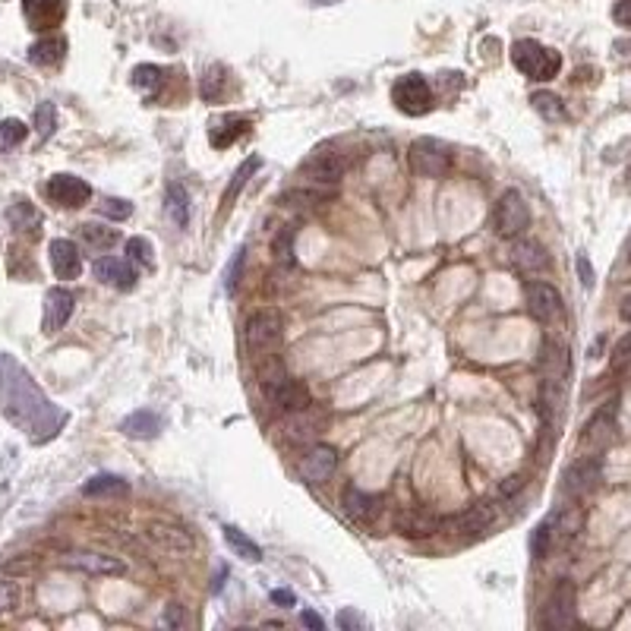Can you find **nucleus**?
<instances>
[{
    "label": "nucleus",
    "mask_w": 631,
    "mask_h": 631,
    "mask_svg": "<svg viewBox=\"0 0 631 631\" xmlns=\"http://www.w3.org/2000/svg\"><path fill=\"white\" fill-rule=\"evenodd\" d=\"M574 600H578V593H574V584L572 581H559V584L553 587V593H549L547 600V609H543V625L553 631H565L574 625Z\"/></svg>",
    "instance_id": "0eeeda50"
},
{
    "label": "nucleus",
    "mask_w": 631,
    "mask_h": 631,
    "mask_svg": "<svg viewBox=\"0 0 631 631\" xmlns=\"http://www.w3.org/2000/svg\"><path fill=\"white\" fill-rule=\"evenodd\" d=\"M158 83H162V70H158V67L142 64V67H136V70H133V85H136V89L152 92Z\"/></svg>",
    "instance_id": "a19ab883"
},
{
    "label": "nucleus",
    "mask_w": 631,
    "mask_h": 631,
    "mask_svg": "<svg viewBox=\"0 0 631 631\" xmlns=\"http://www.w3.org/2000/svg\"><path fill=\"white\" fill-rule=\"evenodd\" d=\"M45 193H48V200L64 209H79L92 200V187L76 174H54L51 181H48Z\"/></svg>",
    "instance_id": "9d476101"
},
{
    "label": "nucleus",
    "mask_w": 631,
    "mask_h": 631,
    "mask_svg": "<svg viewBox=\"0 0 631 631\" xmlns=\"http://www.w3.org/2000/svg\"><path fill=\"white\" fill-rule=\"evenodd\" d=\"M618 48H625V51H631V41H628V45H618Z\"/></svg>",
    "instance_id": "5fc2aeb1"
},
{
    "label": "nucleus",
    "mask_w": 631,
    "mask_h": 631,
    "mask_svg": "<svg viewBox=\"0 0 631 631\" xmlns=\"http://www.w3.org/2000/svg\"><path fill=\"white\" fill-rule=\"evenodd\" d=\"M511 262L521 271H543L549 265V253L537 240H518L511 246Z\"/></svg>",
    "instance_id": "4be33fe9"
},
{
    "label": "nucleus",
    "mask_w": 631,
    "mask_h": 631,
    "mask_svg": "<svg viewBox=\"0 0 631 631\" xmlns=\"http://www.w3.org/2000/svg\"><path fill=\"white\" fill-rule=\"evenodd\" d=\"M442 528V518L430 515V511H404V515H398V530L404 537H432Z\"/></svg>",
    "instance_id": "5701e85b"
},
{
    "label": "nucleus",
    "mask_w": 631,
    "mask_h": 631,
    "mask_svg": "<svg viewBox=\"0 0 631 631\" xmlns=\"http://www.w3.org/2000/svg\"><path fill=\"white\" fill-rule=\"evenodd\" d=\"M578 271H581V278H584L587 288H591V284H593V271H591V262H587V256H578Z\"/></svg>",
    "instance_id": "8fccbe9b"
},
{
    "label": "nucleus",
    "mask_w": 631,
    "mask_h": 631,
    "mask_svg": "<svg viewBox=\"0 0 631 631\" xmlns=\"http://www.w3.org/2000/svg\"><path fill=\"white\" fill-rule=\"evenodd\" d=\"M162 622L168 625V628H177V625H183V609H181V603H171L168 609H164Z\"/></svg>",
    "instance_id": "de8ad7c7"
},
{
    "label": "nucleus",
    "mask_w": 631,
    "mask_h": 631,
    "mask_svg": "<svg viewBox=\"0 0 631 631\" xmlns=\"http://www.w3.org/2000/svg\"><path fill=\"white\" fill-rule=\"evenodd\" d=\"M524 297H528V309L537 323H555L562 319V294L547 281H528L524 284Z\"/></svg>",
    "instance_id": "6e6552de"
},
{
    "label": "nucleus",
    "mask_w": 631,
    "mask_h": 631,
    "mask_svg": "<svg viewBox=\"0 0 631 631\" xmlns=\"http://www.w3.org/2000/svg\"><path fill=\"white\" fill-rule=\"evenodd\" d=\"M164 212H168V218L174 221L177 227H187L190 221V193L183 183H168V190H164Z\"/></svg>",
    "instance_id": "a878e982"
},
{
    "label": "nucleus",
    "mask_w": 631,
    "mask_h": 631,
    "mask_svg": "<svg viewBox=\"0 0 631 631\" xmlns=\"http://www.w3.org/2000/svg\"><path fill=\"white\" fill-rule=\"evenodd\" d=\"M127 480L117 477V474H98L92 477L89 484L83 486V496H92V499H102V496H127Z\"/></svg>",
    "instance_id": "bb28decb"
},
{
    "label": "nucleus",
    "mask_w": 631,
    "mask_h": 631,
    "mask_svg": "<svg viewBox=\"0 0 631 631\" xmlns=\"http://www.w3.org/2000/svg\"><path fill=\"white\" fill-rule=\"evenodd\" d=\"M530 104H534V111L543 117V120H553L555 123V120H565V117H568L562 98L553 95V92H534V95H530Z\"/></svg>",
    "instance_id": "7c9ffc66"
},
{
    "label": "nucleus",
    "mask_w": 631,
    "mask_h": 631,
    "mask_svg": "<svg viewBox=\"0 0 631 631\" xmlns=\"http://www.w3.org/2000/svg\"><path fill=\"white\" fill-rule=\"evenodd\" d=\"M493 521H496V505H493V502H477V505H470V511L451 518V521H445V528H451L455 534H464V537H477V534H484Z\"/></svg>",
    "instance_id": "f3484780"
},
{
    "label": "nucleus",
    "mask_w": 631,
    "mask_h": 631,
    "mask_svg": "<svg viewBox=\"0 0 631 631\" xmlns=\"http://www.w3.org/2000/svg\"><path fill=\"white\" fill-rule=\"evenodd\" d=\"M600 470H603V464H600V455L578 458V461H574L572 467L565 470V493H572V496H587L591 490H597Z\"/></svg>",
    "instance_id": "4468645a"
},
{
    "label": "nucleus",
    "mask_w": 631,
    "mask_h": 631,
    "mask_svg": "<svg viewBox=\"0 0 631 631\" xmlns=\"http://www.w3.org/2000/svg\"><path fill=\"white\" fill-rule=\"evenodd\" d=\"M612 432H616V413H612V407H603V411L584 426V445L593 449V455H597V451H603L606 445L612 442Z\"/></svg>",
    "instance_id": "412c9836"
},
{
    "label": "nucleus",
    "mask_w": 631,
    "mask_h": 631,
    "mask_svg": "<svg viewBox=\"0 0 631 631\" xmlns=\"http://www.w3.org/2000/svg\"><path fill=\"white\" fill-rule=\"evenodd\" d=\"M392 98L398 104V111H404L407 117H420L432 108V89L423 76L417 73H407L398 83L392 85Z\"/></svg>",
    "instance_id": "423d86ee"
},
{
    "label": "nucleus",
    "mask_w": 631,
    "mask_h": 631,
    "mask_svg": "<svg viewBox=\"0 0 631 631\" xmlns=\"http://www.w3.org/2000/svg\"><path fill=\"white\" fill-rule=\"evenodd\" d=\"M618 313H622V319H625V323L631 325V290H628V294L622 297V303H618Z\"/></svg>",
    "instance_id": "603ef678"
},
{
    "label": "nucleus",
    "mask_w": 631,
    "mask_h": 631,
    "mask_svg": "<svg viewBox=\"0 0 631 631\" xmlns=\"http://www.w3.org/2000/svg\"><path fill=\"white\" fill-rule=\"evenodd\" d=\"M259 168H262V158H259V155H253V158H246V162L240 164L237 171H234L231 183H227V193H225V209H231V206H234V200H237V193L246 187V183H250V177L256 174Z\"/></svg>",
    "instance_id": "c756f323"
},
{
    "label": "nucleus",
    "mask_w": 631,
    "mask_h": 631,
    "mask_svg": "<svg viewBox=\"0 0 631 631\" xmlns=\"http://www.w3.org/2000/svg\"><path fill=\"white\" fill-rule=\"evenodd\" d=\"M221 89H225V70H221V67H212V70L202 76V98H206L209 104L218 102Z\"/></svg>",
    "instance_id": "ea45409f"
},
{
    "label": "nucleus",
    "mask_w": 631,
    "mask_h": 631,
    "mask_svg": "<svg viewBox=\"0 0 631 631\" xmlns=\"http://www.w3.org/2000/svg\"><path fill=\"white\" fill-rule=\"evenodd\" d=\"M120 430L127 432L129 439H155L158 432H162V417H158L155 411H136L123 420Z\"/></svg>",
    "instance_id": "393cba45"
},
{
    "label": "nucleus",
    "mask_w": 631,
    "mask_h": 631,
    "mask_svg": "<svg viewBox=\"0 0 631 631\" xmlns=\"http://www.w3.org/2000/svg\"><path fill=\"white\" fill-rule=\"evenodd\" d=\"M64 58H67V39H60V35L41 39L29 48V60H32L35 67H58Z\"/></svg>",
    "instance_id": "b1692460"
},
{
    "label": "nucleus",
    "mask_w": 631,
    "mask_h": 631,
    "mask_svg": "<svg viewBox=\"0 0 631 631\" xmlns=\"http://www.w3.org/2000/svg\"><path fill=\"white\" fill-rule=\"evenodd\" d=\"M16 603H20V587L13 581H0V616L13 609Z\"/></svg>",
    "instance_id": "c03bdc74"
},
{
    "label": "nucleus",
    "mask_w": 631,
    "mask_h": 631,
    "mask_svg": "<svg viewBox=\"0 0 631 631\" xmlns=\"http://www.w3.org/2000/svg\"><path fill=\"white\" fill-rule=\"evenodd\" d=\"M54 127H58V108H54V102H41L35 108V129L41 139H51Z\"/></svg>",
    "instance_id": "f704fd0d"
},
{
    "label": "nucleus",
    "mask_w": 631,
    "mask_h": 631,
    "mask_svg": "<svg viewBox=\"0 0 631 631\" xmlns=\"http://www.w3.org/2000/svg\"><path fill=\"white\" fill-rule=\"evenodd\" d=\"M73 307H76V300H73L70 290H67V288H51L45 294V316H41V329H45L48 335H58V332L70 323Z\"/></svg>",
    "instance_id": "ddd939ff"
},
{
    "label": "nucleus",
    "mask_w": 631,
    "mask_h": 631,
    "mask_svg": "<svg viewBox=\"0 0 631 631\" xmlns=\"http://www.w3.org/2000/svg\"><path fill=\"white\" fill-rule=\"evenodd\" d=\"M338 467V451L332 445H313L300 458V477L307 484H325Z\"/></svg>",
    "instance_id": "9b49d317"
},
{
    "label": "nucleus",
    "mask_w": 631,
    "mask_h": 631,
    "mask_svg": "<svg viewBox=\"0 0 631 631\" xmlns=\"http://www.w3.org/2000/svg\"><path fill=\"white\" fill-rule=\"evenodd\" d=\"M344 168H348V162L338 152H332V148H316L307 162H303V174L316 183H338Z\"/></svg>",
    "instance_id": "f8f14e48"
},
{
    "label": "nucleus",
    "mask_w": 631,
    "mask_h": 631,
    "mask_svg": "<svg viewBox=\"0 0 631 631\" xmlns=\"http://www.w3.org/2000/svg\"><path fill=\"white\" fill-rule=\"evenodd\" d=\"M79 240L92 250H111L117 244V227L98 225V221H89V225L79 227Z\"/></svg>",
    "instance_id": "c85d7f7f"
},
{
    "label": "nucleus",
    "mask_w": 631,
    "mask_h": 631,
    "mask_svg": "<svg viewBox=\"0 0 631 631\" xmlns=\"http://www.w3.org/2000/svg\"><path fill=\"white\" fill-rule=\"evenodd\" d=\"M92 271L102 284L108 288H117V290H129L136 284V271L127 259H117V256H102L92 262Z\"/></svg>",
    "instance_id": "dca6fc26"
},
{
    "label": "nucleus",
    "mask_w": 631,
    "mask_h": 631,
    "mask_svg": "<svg viewBox=\"0 0 631 631\" xmlns=\"http://www.w3.org/2000/svg\"><path fill=\"white\" fill-rule=\"evenodd\" d=\"M511 64H515L528 79H537V83L555 79L562 70L559 51H553V48L540 45V41H534V39H521L511 45Z\"/></svg>",
    "instance_id": "f03ea898"
},
{
    "label": "nucleus",
    "mask_w": 631,
    "mask_h": 631,
    "mask_svg": "<svg viewBox=\"0 0 631 631\" xmlns=\"http://www.w3.org/2000/svg\"><path fill=\"white\" fill-rule=\"evenodd\" d=\"M64 0H22V13L32 29H51L64 20Z\"/></svg>",
    "instance_id": "aec40b11"
},
{
    "label": "nucleus",
    "mask_w": 631,
    "mask_h": 631,
    "mask_svg": "<svg viewBox=\"0 0 631 631\" xmlns=\"http://www.w3.org/2000/svg\"><path fill=\"white\" fill-rule=\"evenodd\" d=\"M411 168L420 177H445V171L451 168V148L442 139H432V136H420L411 146Z\"/></svg>",
    "instance_id": "20e7f679"
},
{
    "label": "nucleus",
    "mask_w": 631,
    "mask_h": 631,
    "mask_svg": "<svg viewBox=\"0 0 631 631\" xmlns=\"http://www.w3.org/2000/svg\"><path fill=\"white\" fill-rule=\"evenodd\" d=\"M549 547H553V521H540L534 530V540H530V553L537 555V559H543V555L549 553Z\"/></svg>",
    "instance_id": "58836bf2"
},
{
    "label": "nucleus",
    "mask_w": 631,
    "mask_h": 631,
    "mask_svg": "<svg viewBox=\"0 0 631 631\" xmlns=\"http://www.w3.org/2000/svg\"><path fill=\"white\" fill-rule=\"evenodd\" d=\"M612 20H616L618 26L631 29V0H618L616 7H612Z\"/></svg>",
    "instance_id": "a18cd8bd"
},
{
    "label": "nucleus",
    "mask_w": 631,
    "mask_h": 631,
    "mask_svg": "<svg viewBox=\"0 0 631 631\" xmlns=\"http://www.w3.org/2000/svg\"><path fill=\"white\" fill-rule=\"evenodd\" d=\"M493 225H496L499 237H518L530 225L528 200L518 190H505L496 202V212H493Z\"/></svg>",
    "instance_id": "39448f33"
},
{
    "label": "nucleus",
    "mask_w": 631,
    "mask_h": 631,
    "mask_svg": "<svg viewBox=\"0 0 631 631\" xmlns=\"http://www.w3.org/2000/svg\"><path fill=\"white\" fill-rule=\"evenodd\" d=\"M271 250H275V259L281 265H294V227H281V231L275 234Z\"/></svg>",
    "instance_id": "e433bc0d"
},
{
    "label": "nucleus",
    "mask_w": 631,
    "mask_h": 631,
    "mask_svg": "<svg viewBox=\"0 0 631 631\" xmlns=\"http://www.w3.org/2000/svg\"><path fill=\"white\" fill-rule=\"evenodd\" d=\"M102 212L108 215V218H114V221H127L129 215H133V206H129L127 200H104Z\"/></svg>",
    "instance_id": "37998d69"
},
{
    "label": "nucleus",
    "mask_w": 631,
    "mask_h": 631,
    "mask_svg": "<svg viewBox=\"0 0 631 631\" xmlns=\"http://www.w3.org/2000/svg\"><path fill=\"white\" fill-rule=\"evenodd\" d=\"M281 335H284V319L271 307L256 309L244 325V338L250 354H271L278 348V342H281Z\"/></svg>",
    "instance_id": "7ed1b4c3"
},
{
    "label": "nucleus",
    "mask_w": 631,
    "mask_h": 631,
    "mask_svg": "<svg viewBox=\"0 0 631 631\" xmlns=\"http://www.w3.org/2000/svg\"><path fill=\"white\" fill-rule=\"evenodd\" d=\"M148 537H152V543H158V547L171 555H190L196 549V540L190 537V530L181 528V524L152 521L148 524Z\"/></svg>",
    "instance_id": "2eb2a0df"
},
{
    "label": "nucleus",
    "mask_w": 631,
    "mask_h": 631,
    "mask_svg": "<svg viewBox=\"0 0 631 631\" xmlns=\"http://www.w3.org/2000/svg\"><path fill=\"white\" fill-rule=\"evenodd\" d=\"M29 136V127L16 117H7V120H0V146L4 148H13L20 146L22 139Z\"/></svg>",
    "instance_id": "72a5a7b5"
},
{
    "label": "nucleus",
    "mask_w": 631,
    "mask_h": 631,
    "mask_svg": "<svg viewBox=\"0 0 631 631\" xmlns=\"http://www.w3.org/2000/svg\"><path fill=\"white\" fill-rule=\"evenodd\" d=\"M244 259H246V250L240 246V250L234 253V259H231V265H227V271H225V290H227V294H234V290H237L240 269H244Z\"/></svg>",
    "instance_id": "79ce46f5"
},
{
    "label": "nucleus",
    "mask_w": 631,
    "mask_h": 631,
    "mask_svg": "<svg viewBox=\"0 0 631 631\" xmlns=\"http://www.w3.org/2000/svg\"><path fill=\"white\" fill-rule=\"evenodd\" d=\"M7 221L13 227H20V231H29V227L32 225H39V212H35L32 206H29V202H16V206H10L7 209Z\"/></svg>",
    "instance_id": "c9c22d12"
},
{
    "label": "nucleus",
    "mask_w": 631,
    "mask_h": 631,
    "mask_svg": "<svg viewBox=\"0 0 631 631\" xmlns=\"http://www.w3.org/2000/svg\"><path fill=\"white\" fill-rule=\"evenodd\" d=\"M221 530H225V540L231 543V549H237V553L244 555V559H250V562H259V559H262V549H259L256 543H253L250 537L244 534V530H237L234 524H225Z\"/></svg>",
    "instance_id": "473e14b6"
},
{
    "label": "nucleus",
    "mask_w": 631,
    "mask_h": 631,
    "mask_svg": "<svg viewBox=\"0 0 631 631\" xmlns=\"http://www.w3.org/2000/svg\"><path fill=\"white\" fill-rule=\"evenodd\" d=\"M64 565L79 568L85 574H123L127 565L117 555H104V553H73L64 559Z\"/></svg>",
    "instance_id": "a211bd4d"
},
{
    "label": "nucleus",
    "mask_w": 631,
    "mask_h": 631,
    "mask_svg": "<svg viewBox=\"0 0 631 631\" xmlns=\"http://www.w3.org/2000/svg\"><path fill=\"white\" fill-rule=\"evenodd\" d=\"M612 363H616V367H628V363H631V335H625L622 342H618V348H616V357H612Z\"/></svg>",
    "instance_id": "49530a36"
},
{
    "label": "nucleus",
    "mask_w": 631,
    "mask_h": 631,
    "mask_svg": "<svg viewBox=\"0 0 631 631\" xmlns=\"http://www.w3.org/2000/svg\"><path fill=\"white\" fill-rule=\"evenodd\" d=\"M344 511H348L351 518H357V521H369V518L379 511V499L367 496V493L351 486V490H344Z\"/></svg>",
    "instance_id": "cd10ccee"
},
{
    "label": "nucleus",
    "mask_w": 631,
    "mask_h": 631,
    "mask_svg": "<svg viewBox=\"0 0 631 631\" xmlns=\"http://www.w3.org/2000/svg\"><path fill=\"white\" fill-rule=\"evenodd\" d=\"M303 625H309V628H316V631H323V618L316 616V612H303Z\"/></svg>",
    "instance_id": "864d4df0"
},
{
    "label": "nucleus",
    "mask_w": 631,
    "mask_h": 631,
    "mask_svg": "<svg viewBox=\"0 0 631 631\" xmlns=\"http://www.w3.org/2000/svg\"><path fill=\"white\" fill-rule=\"evenodd\" d=\"M521 484H524V477H509L502 484V496H511L515 490H521Z\"/></svg>",
    "instance_id": "3c124183"
},
{
    "label": "nucleus",
    "mask_w": 631,
    "mask_h": 631,
    "mask_svg": "<svg viewBox=\"0 0 631 631\" xmlns=\"http://www.w3.org/2000/svg\"><path fill=\"white\" fill-rule=\"evenodd\" d=\"M51 265L58 278H79L83 275V256H79V246L73 240H54L51 244Z\"/></svg>",
    "instance_id": "6ab92c4d"
},
{
    "label": "nucleus",
    "mask_w": 631,
    "mask_h": 631,
    "mask_svg": "<svg viewBox=\"0 0 631 631\" xmlns=\"http://www.w3.org/2000/svg\"><path fill=\"white\" fill-rule=\"evenodd\" d=\"M265 398L275 404V411L281 413H297V411H307L309 407V392L303 382L290 379L288 373L275 382H265Z\"/></svg>",
    "instance_id": "1a4fd4ad"
},
{
    "label": "nucleus",
    "mask_w": 631,
    "mask_h": 631,
    "mask_svg": "<svg viewBox=\"0 0 631 631\" xmlns=\"http://www.w3.org/2000/svg\"><path fill=\"white\" fill-rule=\"evenodd\" d=\"M271 603H278V606H294L297 600H294V593H290V591H271Z\"/></svg>",
    "instance_id": "09e8293b"
},
{
    "label": "nucleus",
    "mask_w": 631,
    "mask_h": 631,
    "mask_svg": "<svg viewBox=\"0 0 631 631\" xmlns=\"http://www.w3.org/2000/svg\"><path fill=\"white\" fill-rule=\"evenodd\" d=\"M127 256H129V262L146 265V269H152V265H155L152 244H148L146 237H129V240H127Z\"/></svg>",
    "instance_id": "4c0bfd02"
},
{
    "label": "nucleus",
    "mask_w": 631,
    "mask_h": 631,
    "mask_svg": "<svg viewBox=\"0 0 631 631\" xmlns=\"http://www.w3.org/2000/svg\"><path fill=\"white\" fill-rule=\"evenodd\" d=\"M244 129H246L244 117H225V120H221V127H215L212 133H209V142H212L215 148H227L240 133H244Z\"/></svg>",
    "instance_id": "2f4dec72"
},
{
    "label": "nucleus",
    "mask_w": 631,
    "mask_h": 631,
    "mask_svg": "<svg viewBox=\"0 0 631 631\" xmlns=\"http://www.w3.org/2000/svg\"><path fill=\"white\" fill-rule=\"evenodd\" d=\"M0 407L13 423H20L35 442H45L64 426L67 413L58 411L51 401L41 395V388L29 379V373L13 360L0 357Z\"/></svg>",
    "instance_id": "f257e3e1"
}]
</instances>
